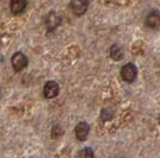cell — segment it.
I'll list each match as a JSON object with an SVG mask.
<instances>
[{"label": "cell", "mask_w": 160, "mask_h": 158, "mask_svg": "<svg viewBox=\"0 0 160 158\" xmlns=\"http://www.w3.org/2000/svg\"><path fill=\"white\" fill-rule=\"evenodd\" d=\"M136 76H138V68L134 66L133 63H127L122 67L121 77L123 81H126L128 83H132L136 80Z\"/></svg>", "instance_id": "cell-1"}, {"label": "cell", "mask_w": 160, "mask_h": 158, "mask_svg": "<svg viewBox=\"0 0 160 158\" xmlns=\"http://www.w3.org/2000/svg\"><path fill=\"white\" fill-rule=\"evenodd\" d=\"M28 63H29V59L23 53H16L11 57V64L14 72H22L28 66Z\"/></svg>", "instance_id": "cell-2"}, {"label": "cell", "mask_w": 160, "mask_h": 158, "mask_svg": "<svg viewBox=\"0 0 160 158\" xmlns=\"http://www.w3.org/2000/svg\"><path fill=\"white\" fill-rule=\"evenodd\" d=\"M88 5H90L88 0H72L69 4V7H71V11L73 12L74 16L80 17V16L86 13Z\"/></svg>", "instance_id": "cell-3"}, {"label": "cell", "mask_w": 160, "mask_h": 158, "mask_svg": "<svg viewBox=\"0 0 160 158\" xmlns=\"http://www.w3.org/2000/svg\"><path fill=\"white\" fill-rule=\"evenodd\" d=\"M46 27H47V31L48 32H52L54 31L56 27L60 26L61 24V17L56 12H49L46 17Z\"/></svg>", "instance_id": "cell-4"}, {"label": "cell", "mask_w": 160, "mask_h": 158, "mask_svg": "<svg viewBox=\"0 0 160 158\" xmlns=\"http://www.w3.org/2000/svg\"><path fill=\"white\" fill-rule=\"evenodd\" d=\"M59 92H60V87L58 85V82L55 81H48L47 83L44 85V88H43V94L47 99H54L59 95Z\"/></svg>", "instance_id": "cell-5"}, {"label": "cell", "mask_w": 160, "mask_h": 158, "mask_svg": "<svg viewBox=\"0 0 160 158\" xmlns=\"http://www.w3.org/2000/svg\"><path fill=\"white\" fill-rule=\"evenodd\" d=\"M88 133H90V125L85 121H81L75 126V137L79 142H85L88 137Z\"/></svg>", "instance_id": "cell-6"}, {"label": "cell", "mask_w": 160, "mask_h": 158, "mask_svg": "<svg viewBox=\"0 0 160 158\" xmlns=\"http://www.w3.org/2000/svg\"><path fill=\"white\" fill-rule=\"evenodd\" d=\"M145 25L148 29H158L160 26V12L159 11H152L147 14Z\"/></svg>", "instance_id": "cell-7"}, {"label": "cell", "mask_w": 160, "mask_h": 158, "mask_svg": "<svg viewBox=\"0 0 160 158\" xmlns=\"http://www.w3.org/2000/svg\"><path fill=\"white\" fill-rule=\"evenodd\" d=\"M28 5V0H11L10 2V10L13 14L22 13Z\"/></svg>", "instance_id": "cell-8"}, {"label": "cell", "mask_w": 160, "mask_h": 158, "mask_svg": "<svg viewBox=\"0 0 160 158\" xmlns=\"http://www.w3.org/2000/svg\"><path fill=\"white\" fill-rule=\"evenodd\" d=\"M110 56L113 61H120V59L123 58V49L121 46L113 44L110 48Z\"/></svg>", "instance_id": "cell-9"}, {"label": "cell", "mask_w": 160, "mask_h": 158, "mask_svg": "<svg viewBox=\"0 0 160 158\" xmlns=\"http://www.w3.org/2000/svg\"><path fill=\"white\" fill-rule=\"evenodd\" d=\"M78 158H94V153L92 151V149L85 147L78 153Z\"/></svg>", "instance_id": "cell-10"}, {"label": "cell", "mask_w": 160, "mask_h": 158, "mask_svg": "<svg viewBox=\"0 0 160 158\" xmlns=\"http://www.w3.org/2000/svg\"><path fill=\"white\" fill-rule=\"evenodd\" d=\"M63 134V130H62V127L61 126H59V125H55L52 128V137L53 138H59V137H61Z\"/></svg>", "instance_id": "cell-11"}, {"label": "cell", "mask_w": 160, "mask_h": 158, "mask_svg": "<svg viewBox=\"0 0 160 158\" xmlns=\"http://www.w3.org/2000/svg\"><path fill=\"white\" fill-rule=\"evenodd\" d=\"M0 95H1V89H0Z\"/></svg>", "instance_id": "cell-12"}]
</instances>
